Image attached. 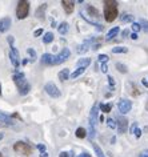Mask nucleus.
<instances>
[{"instance_id": "1", "label": "nucleus", "mask_w": 148, "mask_h": 157, "mask_svg": "<svg viewBox=\"0 0 148 157\" xmlns=\"http://www.w3.org/2000/svg\"><path fill=\"white\" fill-rule=\"evenodd\" d=\"M12 80H14L15 85H16L17 91L21 96H26V95L29 93L31 91V84L27 81L26 79V75L23 72H15L14 76H12Z\"/></svg>"}, {"instance_id": "2", "label": "nucleus", "mask_w": 148, "mask_h": 157, "mask_svg": "<svg viewBox=\"0 0 148 157\" xmlns=\"http://www.w3.org/2000/svg\"><path fill=\"white\" fill-rule=\"evenodd\" d=\"M119 10H118V2L113 0H107L104 2V19L107 23H112L118 17Z\"/></svg>"}, {"instance_id": "3", "label": "nucleus", "mask_w": 148, "mask_h": 157, "mask_svg": "<svg viewBox=\"0 0 148 157\" xmlns=\"http://www.w3.org/2000/svg\"><path fill=\"white\" fill-rule=\"evenodd\" d=\"M14 150L21 156L28 157L32 155L33 148H32V145H29L28 143H26V141H16V143L14 144Z\"/></svg>"}, {"instance_id": "4", "label": "nucleus", "mask_w": 148, "mask_h": 157, "mask_svg": "<svg viewBox=\"0 0 148 157\" xmlns=\"http://www.w3.org/2000/svg\"><path fill=\"white\" fill-rule=\"evenodd\" d=\"M29 2L27 0H21V2L17 3V7H16V17L19 20L26 19L27 16L29 15Z\"/></svg>"}, {"instance_id": "5", "label": "nucleus", "mask_w": 148, "mask_h": 157, "mask_svg": "<svg viewBox=\"0 0 148 157\" xmlns=\"http://www.w3.org/2000/svg\"><path fill=\"white\" fill-rule=\"evenodd\" d=\"M44 91H45V93H47L48 96H51L54 98H59L61 96L60 89L57 88V85L55 84V83H52V81H49L44 85Z\"/></svg>"}, {"instance_id": "6", "label": "nucleus", "mask_w": 148, "mask_h": 157, "mask_svg": "<svg viewBox=\"0 0 148 157\" xmlns=\"http://www.w3.org/2000/svg\"><path fill=\"white\" fill-rule=\"evenodd\" d=\"M69 56H71V51H69V49L67 48V47L63 48V49H61V51L59 52V53L54 56V64H52V65H59V64L64 63V61L68 59Z\"/></svg>"}, {"instance_id": "7", "label": "nucleus", "mask_w": 148, "mask_h": 157, "mask_svg": "<svg viewBox=\"0 0 148 157\" xmlns=\"http://www.w3.org/2000/svg\"><path fill=\"white\" fill-rule=\"evenodd\" d=\"M10 59H11V63L15 68H19L20 67V55H19V51L12 45L10 47Z\"/></svg>"}, {"instance_id": "8", "label": "nucleus", "mask_w": 148, "mask_h": 157, "mask_svg": "<svg viewBox=\"0 0 148 157\" xmlns=\"http://www.w3.org/2000/svg\"><path fill=\"white\" fill-rule=\"evenodd\" d=\"M116 127H118L119 133H125L128 129V119L124 116H118L116 117Z\"/></svg>"}, {"instance_id": "9", "label": "nucleus", "mask_w": 148, "mask_h": 157, "mask_svg": "<svg viewBox=\"0 0 148 157\" xmlns=\"http://www.w3.org/2000/svg\"><path fill=\"white\" fill-rule=\"evenodd\" d=\"M118 108H119V110H120V113H122V115L128 113L129 110L132 109L131 100H127V98H120V101L118 103Z\"/></svg>"}, {"instance_id": "10", "label": "nucleus", "mask_w": 148, "mask_h": 157, "mask_svg": "<svg viewBox=\"0 0 148 157\" xmlns=\"http://www.w3.org/2000/svg\"><path fill=\"white\" fill-rule=\"evenodd\" d=\"M97 116H99V105L95 104L91 109V113H89V127H94L96 125V120H97Z\"/></svg>"}, {"instance_id": "11", "label": "nucleus", "mask_w": 148, "mask_h": 157, "mask_svg": "<svg viewBox=\"0 0 148 157\" xmlns=\"http://www.w3.org/2000/svg\"><path fill=\"white\" fill-rule=\"evenodd\" d=\"M95 41V39L94 38H91V39H88V40H84V43L83 44H80L78 48H76V52L80 55H83V53H85V52L89 49V45L92 44V43Z\"/></svg>"}, {"instance_id": "12", "label": "nucleus", "mask_w": 148, "mask_h": 157, "mask_svg": "<svg viewBox=\"0 0 148 157\" xmlns=\"http://www.w3.org/2000/svg\"><path fill=\"white\" fill-rule=\"evenodd\" d=\"M11 26H12L11 17H3V19H0V33L7 32L11 28Z\"/></svg>"}, {"instance_id": "13", "label": "nucleus", "mask_w": 148, "mask_h": 157, "mask_svg": "<svg viewBox=\"0 0 148 157\" xmlns=\"http://www.w3.org/2000/svg\"><path fill=\"white\" fill-rule=\"evenodd\" d=\"M61 5H63L64 11H66L67 15H71L73 12V8H75V2H69V0H63L61 2Z\"/></svg>"}, {"instance_id": "14", "label": "nucleus", "mask_w": 148, "mask_h": 157, "mask_svg": "<svg viewBox=\"0 0 148 157\" xmlns=\"http://www.w3.org/2000/svg\"><path fill=\"white\" fill-rule=\"evenodd\" d=\"M54 56H55V55L44 53L42 56V60H40L42 65H52V64H54Z\"/></svg>"}, {"instance_id": "15", "label": "nucleus", "mask_w": 148, "mask_h": 157, "mask_svg": "<svg viewBox=\"0 0 148 157\" xmlns=\"http://www.w3.org/2000/svg\"><path fill=\"white\" fill-rule=\"evenodd\" d=\"M45 10H47V3H43L38 7V10L35 11V16L38 19H44V14H45Z\"/></svg>"}, {"instance_id": "16", "label": "nucleus", "mask_w": 148, "mask_h": 157, "mask_svg": "<svg viewBox=\"0 0 148 157\" xmlns=\"http://www.w3.org/2000/svg\"><path fill=\"white\" fill-rule=\"evenodd\" d=\"M119 32H120V28H119V27H113V28H111V29L108 31V33H107V36H106L107 41H109V40L115 39L116 36L119 35Z\"/></svg>"}, {"instance_id": "17", "label": "nucleus", "mask_w": 148, "mask_h": 157, "mask_svg": "<svg viewBox=\"0 0 148 157\" xmlns=\"http://www.w3.org/2000/svg\"><path fill=\"white\" fill-rule=\"evenodd\" d=\"M91 64V59L89 57H83V59H80L78 63H76V65H78V68H88V65Z\"/></svg>"}, {"instance_id": "18", "label": "nucleus", "mask_w": 148, "mask_h": 157, "mask_svg": "<svg viewBox=\"0 0 148 157\" xmlns=\"http://www.w3.org/2000/svg\"><path fill=\"white\" fill-rule=\"evenodd\" d=\"M57 77H59L60 81H66V80L69 79V69L68 68H64L61 69L59 73H57Z\"/></svg>"}, {"instance_id": "19", "label": "nucleus", "mask_w": 148, "mask_h": 157, "mask_svg": "<svg viewBox=\"0 0 148 157\" xmlns=\"http://www.w3.org/2000/svg\"><path fill=\"white\" fill-rule=\"evenodd\" d=\"M27 55L29 56V61L31 63H35L36 59H38V53L33 48H27Z\"/></svg>"}, {"instance_id": "20", "label": "nucleus", "mask_w": 148, "mask_h": 157, "mask_svg": "<svg viewBox=\"0 0 148 157\" xmlns=\"http://www.w3.org/2000/svg\"><path fill=\"white\" fill-rule=\"evenodd\" d=\"M68 23L67 21H63V23H60L59 24V27H57V31H59V33L60 35H66L67 32H68Z\"/></svg>"}, {"instance_id": "21", "label": "nucleus", "mask_w": 148, "mask_h": 157, "mask_svg": "<svg viewBox=\"0 0 148 157\" xmlns=\"http://www.w3.org/2000/svg\"><path fill=\"white\" fill-rule=\"evenodd\" d=\"M120 20H122L123 23H131V21H134V15L124 12V14L120 15Z\"/></svg>"}, {"instance_id": "22", "label": "nucleus", "mask_w": 148, "mask_h": 157, "mask_svg": "<svg viewBox=\"0 0 148 157\" xmlns=\"http://www.w3.org/2000/svg\"><path fill=\"white\" fill-rule=\"evenodd\" d=\"M99 109L101 110V112H104V113H109L111 110H112V104L108 103V104H99Z\"/></svg>"}, {"instance_id": "23", "label": "nucleus", "mask_w": 148, "mask_h": 157, "mask_svg": "<svg viewBox=\"0 0 148 157\" xmlns=\"http://www.w3.org/2000/svg\"><path fill=\"white\" fill-rule=\"evenodd\" d=\"M54 41V33L52 32H45L44 36H43V43L44 44H49V43Z\"/></svg>"}, {"instance_id": "24", "label": "nucleus", "mask_w": 148, "mask_h": 157, "mask_svg": "<svg viewBox=\"0 0 148 157\" xmlns=\"http://www.w3.org/2000/svg\"><path fill=\"white\" fill-rule=\"evenodd\" d=\"M85 72V68H78L76 71H73L72 73L69 75V79H78L80 75H83V73Z\"/></svg>"}, {"instance_id": "25", "label": "nucleus", "mask_w": 148, "mask_h": 157, "mask_svg": "<svg viewBox=\"0 0 148 157\" xmlns=\"http://www.w3.org/2000/svg\"><path fill=\"white\" fill-rule=\"evenodd\" d=\"M75 134H76V137H78V138H85V136H87V131H85L84 128L79 127L78 129H76Z\"/></svg>"}, {"instance_id": "26", "label": "nucleus", "mask_w": 148, "mask_h": 157, "mask_svg": "<svg viewBox=\"0 0 148 157\" xmlns=\"http://www.w3.org/2000/svg\"><path fill=\"white\" fill-rule=\"evenodd\" d=\"M92 146H94V150H95V153H96V156H97V157H106L104 152L101 150V148L96 143H92Z\"/></svg>"}, {"instance_id": "27", "label": "nucleus", "mask_w": 148, "mask_h": 157, "mask_svg": "<svg viewBox=\"0 0 148 157\" xmlns=\"http://www.w3.org/2000/svg\"><path fill=\"white\" fill-rule=\"evenodd\" d=\"M87 12L89 15H91V16H94V17H99V11L96 10V8L95 7H92V5H87Z\"/></svg>"}, {"instance_id": "28", "label": "nucleus", "mask_w": 148, "mask_h": 157, "mask_svg": "<svg viewBox=\"0 0 148 157\" xmlns=\"http://www.w3.org/2000/svg\"><path fill=\"white\" fill-rule=\"evenodd\" d=\"M128 48L127 47H113L112 48V53H127Z\"/></svg>"}, {"instance_id": "29", "label": "nucleus", "mask_w": 148, "mask_h": 157, "mask_svg": "<svg viewBox=\"0 0 148 157\" xmlns=\"http://www.w3.org/2000/svg\"><path fill=\"white\" fill-rule=\"evenodd\" d=\"M139 24H140L141 29H143L146 33H148V20H147V19H140Z\"/></svg>"}, {"instance_id": "30", "label": "nucleus", "mask_w": 148, "mask_h": 157, "mask_svg": "<svg viewBox=\"0 0 148 157\" xmlns=\"http://www.w3.org/2000/svg\"><path fill=\"white\" fill-rule=\"evenodd\" d=\"M116 69H118L119 72H122V73H127L128 72L127 67H125L123 63H116Z\"/></svg>"}, {"instance_id": "31", "label": "nucleus", "mask_w": 148, "mask_h": 157, "mask_svg": "<svg viewBox=\"0 0 148 157\" xmlns=\"http://www.w3.org/2000/svg\"><path fill=\"white\" fill-rule=\"evenodd\" d=\"M97 60H99V63H108V60H109V57H108V55H99V57H97Z\"/></svg>"}, {"instance_id": "32", "label": "nucleus", "mask_w": 148, "mask_h": 157, "mask_svg": "<svg viewBox=\"0 0 148 157\" xmlns=\"http://www.w3.org/2000/svg\"><path fill=\"white\" fill-rule=\"evenodd\" d=\"M87 134L89 136V138H91V140H92V138L95 137V134H96V129H95L94 127H89V128H88V132H87Z\"/></svg>"}, {"instance_id": "33", "label": "nucleus", "mask_w": 148, "mask_h": 157, "mask_svg": "<svg viewBox=\"0 0 148 157\" xmlns=\"http://www.w3.org/2000/svg\"><path fill=\"white\" fill-rule=\"evenodd\" d=\"M107 125H108V128H111V129H115L116 128V121L113 119H107Z\"/></svg>"}, {"instance_id": "34", "label": "nucleus", "mask_w": 148, "mask_h": 157, "mask_svg": "<svg viewBox=\"0 0 148 157\" xmlns=\"http://www.w3.org/2000/svg\"><path fill=\"white\" fill-rule=\"evenodd\" d=\"M108 84H109V88H111V91H115V79L112 77V76H108Z\"/></svg>"}, {"instance_id": "35", "label": "nucleus", "mask_w": 148, "mask_h": 157, "mask_svg": "<svg viewBox=\"0 0 148 157\" xmlns=\"http://www.w3.org/2000/svg\"><path fill=\"white\" fill-rule=\"evenodd\" d=\"M129 87H132V89H134V91L131 92L132 95H134V96H139V95H140V91H136L137 89V87L135 84H132V83H129Z\"/></svg>"}, {"instance_id": "36", "label": "nucleus", "mask_w": 148, "mask_h": 157, "mask_svg": "<svg viewBox=\"0 0 148 157\" xmlns=\"http://www.w3.org/2000/svg\"><path fill=\"white\" fill-rule=\"evenodd\" d=\"M140 29H141L140 24L139 23H132V31H134V33H137Z\"/></svg>"}, {"instance_id": "37", "label": "nucleus", "mask_w": 148, "mask_h": 157, "mask_svg": "<svg viewBox=\"0 0 148 157\" xmlns=\"http://www.w3.org/2000/svg\"><path fill=\"white\" fill-rule=\"evenodd\" d=\"M36 148L40 150V153H44V152H47V148H45V145L44 144H38L36 145Z\"/></svg>"}, {"instance_id": "38", "label": "nucleus", "mask_w": 148, "mask_h": 157, "mask_svg": "<svg viewBox=\"0 0 148 157\" xmlns=\"http://www.w3.org/2000/svg\"><path fill=\"white\" fill-rule=\"evenodd\" d=\"M43 32H44V31H43V28H38L35 31V32H33V36H35V38H39L40 35H43Z\"/></svg>"}, {"instance_id": "39", "label": "nucleus", "mask_w": 148, "mask_h": 157, "mask_svg": "<svg viewBox=\"0 0 148 157\" xmlns=\"http://www.w3.org/2000/svg\"><path fill=\"white\" fill-rule=\"evenodd\" d=\"M134 133H135V136H136V138H140L141 137V133H143V131H141L140 128H136Z\"/></svg>"}, {"instance_id": "40", "label": "nucleus", "mask_w": 148, "mask_h": 157, "mask_svg": "<svg viewBox=\"0 0 148 157\" xmlns=\"http://www.w3.org/2000/svg\"><path fill=\"white\" fill-rule=\"evenodd\" d=\"M101 72H103V73H107V72H108V65H107V63H103V64H101Z\"/></svg>"}, {"instance_id": "41", "label": "nucleus", "mask_w": 148, "mask_h": 157, "mask_svg": "<svg viewBox=\"0 0 148 157\" xmlns=\"http://www.w3.org/2000/svg\"><path fill=\"white\" fill-rule=\"evenodd\" d=\"M7 41L8 43H10V47H12V45H14V41H15V39H14V36H8V38H7Z\"/></svg>"}, {"instance_id": "42", "label": "nucleus", "mask_w": 148, "mask_h": 157, "mask_svg": "<svg viewBox=\"0 0 148 157\" xmlns=\"http://www.w3.org/2000/svg\"><path fill=\"white\" fill-rule=\"evenodd\" d=\"M139 157H148V149H144L143 152L139 155Z\"/></svg>"}, {"instance_id": "43", "label": "nucleus", "mask_w": 148, "mask_h": 157, "mask_svg": "<svg viewBox=\"0 0 148 157\" xmlns=\"http://www.w3.org/2000/svg\"><path fill=\"white\" fill-rule=\"evenodd\" d=\"M136 128H137V124H136V122H134V124H132V127H131V129H129V133H134Z\"/></svg>"}, {"instance_id": "44", "label": "nucleus", "mask_w": 148, "mask_h": 157, "mask_svg": "<svg viewBox=\"0 0 148 157\" xmlns=\"http://www.w3.org/2000/svg\"><path fill=\"white\" fill-rule=\"evenodd\" d=\"M59 157H69V153L68 152H60Z\"/></svg>"}, {"instance_id": "45", "label": "nucleus", "mask_w": 148, "mask_h": 157, "mask_svg": "<svg viewBox=\"0 0 148 157\" xmlns=\"http://www.w3.org/2000/svg\"><path fill=\"white\" fill-rule=\"evenodd\" d=\"M128 35H129V31H128V29H124V31H123V33H122L123 38H127Z\"/></svg>"}, {"instance_id": "46", "label": "nucleus", "mask_w": 148, "mask_h": 157, "mask_svg": "<svg viewBox=\"0 0 148 157\" xmlns=\"http://www.w3.org/2000/svg\"><path fill=\"white\" fill-rule=\"evenodd\" d=\"M129 38H131L132 40H137V38H139V36H137V33H134V32H132V33H131V36H129Z\"/></svg>"}, {"instance_id": "47", "label": "nucleus", "mask_w": 148, "mask_h": 157, "mask_svg": "<svg viewBox=\"0 0 148 157\" xmlns=\"http://www.w3.org/2000/svg\"><path fill=\"white\" fill-rule=\"evenodd\" d=\"M78 157H91V155H89V153H87V152H84V153H82V155H79Z\"/></svg>"}, {"instance_id": "48", "label": "nucleus", "mask_w": 148, "mask_h": 157, "mask_svg": "<svg viewBox=\"0 0 148 157\" xmlns=\"http://www.w3.org/2000/svg\"><path fill=\"white\" fill-rule=\"evenodd\" d=\"M100 47H101V45L97 43V44H94V45H92V49H95V51H96V49H99Z\"/></svg>"}, {"instance_id": "49", "label": "nucleus", "mask_w": 148, "mask_h": 157, "mask_svg": "<svg viewBox=\"0 0 148 157\" xmlns=\"http://www.w3.org/2000/svg\"><path fill=\"white\" fill-rule=\"evenodd\" d=\"M141 83H143V85H144V87H147V88H148V81H147L146 79H143V80H141Z\"/></svg>"}, {"instance_id": "50", "label": "nucleus", "mask_w": 148, "mask_h": 157, "mask_svg": "<svg viewBox=\"0 0 148 157\" xmlns=\"http://www.w3.org/2000/svg\"><path fill=\"white\" fill-rule=\"evenodd\" d=\"M40 157H48V153L44 152V153H40Z\"/></svg>"}, {"instance_id": "51", "label": "nucleus", "mask_w": 148, "mask_h": 157, "mask_svg": "<svg viewBox=\"0 0 148 157\" xmlns=\"http://www.w3.org/2000/svg\"><path fill=\"white\" fill-rule=\"evenodd\" d=\"M51 27H56V23H55V20H52V23H51Z\"/></svg>"}, {"instance_id": "52", "label": "nucleus", "mask_w": 148, "mask_h": 157, "mask_svg": "<svg viewBox=\"0 0 148 157\" xmlns=\"http://www.w3.org/2000/svg\"><path fill=\"white\" fill-rule=\"evenodd\" d=\"M0 96H2V84H0Z\"/></svg>"}, {"instance_id": "53", "label": "nucleus", "mask_w": 148, "mask_h": 157, "mask_svg": "<svg viewBox=\"0 0 148 157\" xmlns=\"http://www.w3.org/2000/svg\"><path fill=\"white\" fill-rule=\"evenodd\" d=\"M2 138H3V133H0V140H2Z\"/></svg>"}, {"instance_id": "54", "label": "nucleus", "mask_w": 148, "mask_h": 157, "mask_svg": "<svg viewBox=\"0 0 148 157\" xmlns=\"http://www.w3.org/2000/svg\"><path fill=\"white\" fill-rule=\"evenodd\" d=\"M144 131H148V127H146V128H144Z\"/></svg>"}, {"instance_id": "55", "label": "nucleus", "mask_w": 148, "mask_h": 157, "mask_svg": "<svg viewBox=\"0 0 148 157\" xmlns=\"http://www.w3.org/2000/svg\"><path fill=\"white\" fill-rule=\"evenodd\" d=\"M0 157H4V156H3V155H2V152H0Z\"/></svg>"}, {"instance_id": "56", "label": "nucleus", "mask_w": 148, "mask_h": 157, "mask_svg": "<svg viewBox=\"0 0 148 157\" xmlns=\"http://www.w3.org/2000/svg\"><path fill=\"white\" fill-rule=\"evenodd\" d=\"M147 110H148V104H147Z\"/></svg>"}]
</instances>
